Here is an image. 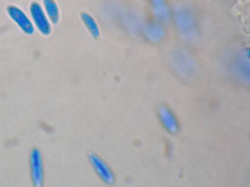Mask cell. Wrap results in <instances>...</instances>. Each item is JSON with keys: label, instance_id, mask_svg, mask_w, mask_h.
<instances>
[{"label": "cell", "instance_id": "cell-8", "mask_svg": "<svg viewBox=\"0 0 250 187\" xmlns=\"http://www.w3.org/2000/svg\"><path fill=\"white\" fill-rule=\"evenodd\" d=\"M242 56H237L233 61L232 71L234 75L245 82L250 80V65L249 62Z\"/></svg>", "mask_w": 250, "mask_h": 187}, {"label": "cell", "instance_id": "cell-6", "mask_svg": "<svg viewBox=\"0 0 250 187\" xmlns=\"http://www.w3.org/2000/svg\"><path fill=\"white\" fill-rule=\"evenodd\" d=\"M6 11L10 19L24 33L27 35L33 33V24L21 9L15 5H10L7 6Z\"/></svg>", "mask_w": 250, "mask_h": 187}, {"label": "cell", "instance_id": "cell-12", "mask_svg": "<svg viewBox=\"0 0 250 187\" xmlns=\"http://www.w3.org/2000/svg\"><path fill=\"white\" fill-rule=\"evenodd\" d=\"M81 18L92 36L95 39L98 38L100 35L99 30L93 17L86 12H82L81 14Z\"/></svg>", "mask_w": 250, "mask_h": 187}, {"label": "cell", "instance_id": "cell-2", "mask_svg": "<svg viewBox=\"0 0 250 187\" xmlns=\"http://www.w3.org/2000/svg\"><path fill=\"white\" fill-rule=\"evenodd\" d=\"M172 67L178 74L184 78L191 77L195 73V66L191 58L185 51L178 50L171 56Z\"/></svg>", "mask_w": 250, "mask_h": 187}, {"label": "cell", "instance_id": "cell-7", "mask_svg": "<svg viewBox=\"0 0 250 187\" xmlns=\"http://www.w3.org/2000/svg\"><path fill=\"white\" fill-rule=\"evenodd\" d=\"M158 116L165 128L170 133H176L179 130L177 121L169 109L161 106L158 109Z\"/></svg>", "mask_w": 250, "mask_h": 187}, {"label": "cell", "instance_id": "cell-11", "mask_svg": "<svg viewBox=\"0 0 250 187\" xmlns=\"http://www.w3.org/2000/svg\"><path fill=\"white\" fill-rule=\"evenodd\" d=\"M45 13L49 20L54 24L59 19V11L54 0H42Z\"/></svg>", "mask_w": 250, "mask_h": 187}, {"label": "cell", "instance_id": "cell-1", "mask_svg": "<svg viewBox=\"0 0 250 187\" xmlns=\"http://www.w3.org/2000/svg\"><path fill=\"white\" fill-rule=\"evenodd\" d=\"M174 20L180 35L184 39L192 40L196 35V23L192 10L185 5L175 8Z\"/></svg>", "mask_w": 250, "mask_h": 187}, {"label": "cell", "instance_id": "cell-4", "mask_svg": "<svg viewBox=\"0 0 250 187\" xmlns=\"http://www.w3.org/2000/svg\"><path fill=\"white\" fill-rule=\"evenodd\" d=\"M30 171L33 184L36 187L42 186L43 180V168L42 157L37 149H33L30 155Z\"/></svg>", "mask_w": 250, "mask_h": 187}, {"label": "cell", "instance_id": "cell-10", "mask_svg": "<svg viewBox=\"0 0 250 187\" xmlns=\"http://www.w3.org/2000/svg\"><path fill=\"white\" fill-rule=\"evenodd\" d=\"M146 38L152 42H158L164 36V30L159 23L151 22L148 24L144 30Z\"/></svg>", "mask_w": 250, "mask_h": 187}, {"label": "cell", "instance_id": "cell-3", "mask_svg": "<svg viewBox=\"0 0 250 187\" xmlns=\"http://www.w3.org/2000/svg\"><path fill=\"white\" fill-rule=\"evenodd\" d=\"M29 12L34 24L43 35H48L51 32V25L48 17L41 5L33 1L29 6Z\"/></svg>", "mask_w": 250, "mask_h": 187}, {"label": "cell", "instance_id": "cell-5", "mask_svg": "<svg viewBox=\"0 0 250 187\" xmlns=\"http://www.w3.org/2000/svg\"><path fill=\"white\" fill-rule=\"evenodd\" d=\"M89 161L98 176L105 183L111 185L115 181V176L104 161L93 152L87 154Z\"/></svg>", "mask_w": 250, "mask_h": 187}, {"label": "cell", "instance_id": "cell-9", "mask_svg": "<svg viewBox=\"0 0 250 187\" xmlns=\"http://www.w3.org/2000/svg\"><path fill=\"white\" fill-rule=\"evenodd\" d=\"M153 7V12L155 18L161 22L167 21L170 17V12L164 0H150Z\"/></svg>", "mask_w": 250, "mask_h": 187}]
</instances>
